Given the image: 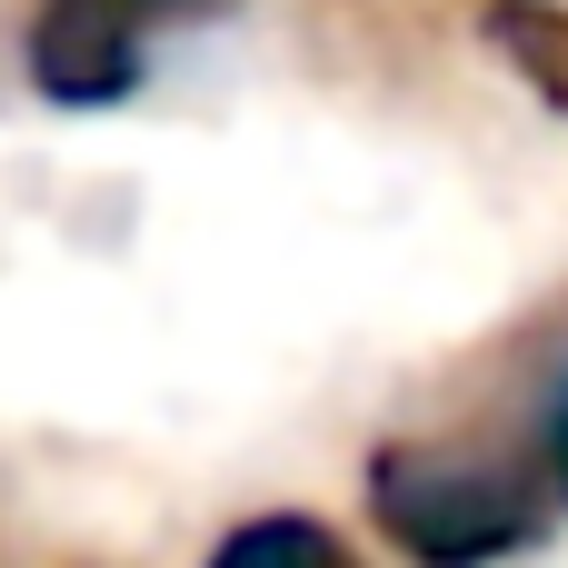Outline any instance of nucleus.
Here are the masks:
<instances>
[{
  "instance_id": "f257e3e1",
  "label": "nucleus",
  "mask_w": 568,
  "mask_h": 568,
  "mask_svg": "<svg viewBox=\"0 0 568 568\" xmlns=\"http://www.w3.org/2000/svg\"><path fill=\"white\" fill-rule=\"evenodd\" d=\"M369 529L409 568H509L549 539V479L469 439H379Z\"/></svg>"
},
{
  "instance_id": "f03ea898",
  "label": "nucleus",
  "mask_w": 568,
  "mask_h": 568,
  "mask_svg": "<svg viewBox=\"0 0 568 568\" xmlns=\"http://www.w3.org/2000/svg\"><path fill=\"white\" fill-rule=\"evenodd\" d=\"M230 10L240 0H30L20 70L50 110H120L170 40H190Z\"/></svg>"
},
{
  "instance_id": "7ed1b4c3",
  "label": "nucleus",
  "mask_w": 568,
  "mask_h": 568,
  "mask_svg": "<svg viewBox=\"0 0 568 568\" xmlns=\"http://www.w3.org/2000/svg\"><path fill=\"white\" fill-rule=\"evenodd\" d=\"M200 568H359V559H349V539H339L329 519H310V509H260V519H240Z\"/></svg>"
},
{
  "instance_id": "20e7f679",
  "label": "nucleus",
  "mask_w": 568,
  "mask_h": 568,
  "mask_svg": "<svg viewBox=\"0 0 568 568\" xmlns=\"http://www.w3.org/2000/svg\"><path fill=\"white\" fill-rule=\"evenodd\" d=\"M489 40H499V60H519V80L539 100L568 110V10L559 0H489Z\"/></svg>"
},
{
  "instance_id": "39448f33",
  "label": "nucleus",
  "mask_w": 568,
  "mask_h": 568,
  "mask_svg": "<svg viewBox=\"0 0 568 568\" xmlns=\"http://www.w3.org/2000/svg\"><path fill=\"white\" fill-rule=\"evenodd\" d=\"M529 439H539V479H549V499L568 509V339H559V359H549V389H539Z\"/></svg>"
}]
</instances>
